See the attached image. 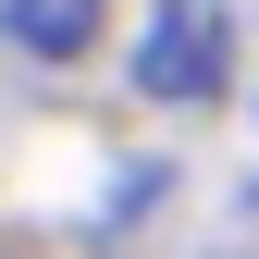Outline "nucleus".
Masks as SVG:
<instances>
[{
  "mask_svg": "<svg viewBox=\"0 0 259 259\" xmlns=\"http://www.w3.org/2000/svg\"><path fill=\"white\" fill-rule=\"evenodd\" d=\"M136 87L173 99V111L222 99V87H235V13H222V0H160L136 25Z\"/></svg>",
  "mask_w": 259,
  "mask_h": 259,
  "instance_id": "1",
  "label": "nucleus"
},
{
  "mask_svg": "<svg viewBox=\"0 0 259 259\" xmlns=\"http://www.w3.org/2000/svg\"><path fill=\"white\" fill-rule=\"evenodd\" d=\"M0 37L37 50V62H74L87 37H99V0H0Z\"/></svg>",
  "mask_w": 259,
  "mask_h": 259,
  "instance_id": "2",
  "label": "nucleus"
}]
</instances>
